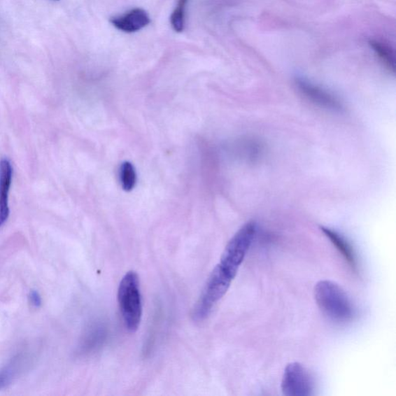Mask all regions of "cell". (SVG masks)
Wrapping results in <instances>:
<instances>
[{
    "instance_id": "1",
    "label": "cell",
    "mask_w": 396,
    "mask_h": 396,
    "mask_svg": "<svg viewBox=\"0 0 396 396\" xmlns=\"http://www.w3.org/2000/svg\"><path fill=\"white\" fill-rule=\"evenodd\" d=\"M256 230V223L248 222L227 244L219 263L208 278L194 308L195 320L202 321L208 318L215 306L226 295L250 248Z\"/></svg>"
},
{
    "instance_id": "2",
    "label": "cell",
    "mask_w": 396,
    "mask_h": 396,
    "mask_svg": "<svg viewBox=\"0 0 396 396\" xmlns=\"http://www.w3.org/2000/svg\"><path fill=\"white\" fill-rule=\"evenodd\" d=\"M314 298L323 313L337 323H347L354 318L355 311L349 297L337 283L322 281L314 288Z\"/></svg>"
},
{
    "instance_id": "3",
    "label": "cell",
    "mask_w": 396,
    "mask_h": 396,
    "mask_svg": "<svg viewBox=\"0 0 396 396\" xmlns=\"http://www.w3.org/2000/svg\"><path fill=\"white\" fill-rule=\"evenodd\" d=\"M118 302L125 326L135 332L141 325L143 305L139 276L130 271L123 276L118 290Z\"/></svg>"
},
{
    "instance_id": "4",
    "label": "cell",
    "mask_w": 396,
    "mask_h": 396,
    "mask_svg": "<svg viewBox=\"0 0 396 396\" xmlns=\"http://www.w3.org/2000/svg\"><path fill=\"white\" fill-rule=\"evenodd\" d=\"M281 390L287 396H310L313 394L314 381L303 365L292 362L284 371Z\"/></svg>"
},
{
    "instance_id": "5",
    "label": "cell",
    "mask_w": 396,
    "mask_h": 396,
    "mask_svg": "<svg viewBox=\"0 0 396 396\" xmlns=\"http://www.w3.org/2000/svg\"><path fill=\"white\" fill-rule=\"evenodd\" d=\"M111 24L119 31L125 33H135L142 30L150 23L148 13L141 8H135L110 20Z\"/></svg>"
},
{
    "instance_id": "6",
    "label": "cell",
    "mask_w": 396,
    "mask_h": 396,
    "mask_svg": "<svg viewBox=\"0 0 396 396\" xmlns=\"http://www.w3.org/2000/svg\"><path fill=\"white\" fill-rule=\"evenodd\" d=\"M13 178V168L8 160L0 162V227L7 221L10 215L9 193Z\"/></svg>"
},
{
    "instance_id": "7",
    "label": "cell",
    "mask_w": 396,
    "mask_h": 396,
    "mask_svg": "<svg viewBox=\"0 0 396 396\" xmlns=\"http://www.w3.org/2000/svg\"><path fill=\"white\" fill-rule=\"evenodd\" d=\"M297 85L300 90L313 101H316L317 104L333 108L340 107L339 102H337L332 95L319 89L317 86H314L303 79H299L297 80Z\"/></svg>"
},
{
    "instance_id": "8",
    "label": "cell",
    "mask_w": 396,
    "mask_h": 396,
    "mask_svg": "<svg viewBox=\"0 0 396 396\" xmlns=\"http://www.w3.org/2000/svg\"><path fill=\"white\" fill-rule=\"evenodd\" d=\"M320 229L323 233H324L325 236L331 240L334 246L339 249V251L342 254L344 259H346L350 264L351 267L355 269L357 267L355 255L353 249H352L346 239L343 238L340 234L328 228H325V227H321Z\"/></svg>"
},
{
    "instance_id": "9",
    "label": "cell",
    "mask_w": 396,
    "mask_h": 396,
    "mask_svg": "<svg viewBox=\"0 0 396 396\" xmlns=\"http://www.w3.org/2000/svg\"><path fill=\"white\" fill-rule=\"evenodd\" d=\"M106 337V327L104 324L97 323L93 325L85 334L82 348L90 352L101 346Z\"/></svg>"
},
{
    "instance_id": "10",
    "label": "cell",
    "mask_w": 396,
    "mask_h": 396,
    "mask_svg": "<svg viewBox=\"0 0 396 396\" xmlns=\"http://www.w3.org/2000/svg\"><path fill=\"white\" fill-rule=\"evenodd\" d=\"M120 181L125 192H131L136 185L137 175L134 166L128 161L122 164L120 169Z\"/></svg>"
},
{
    "instance_id": "11",
    "label": "cell",
    "mask_w": 396,
    "mask_h": 396,
    "mask_svg": "<svg viewBox=\"0 0 396 396\" xmlns=\"http://www.w3.org/2000/svg\"><path fill=\"white\" fill-rule=\"evenodd\" d=\"M21 356L13 358L12 360L5 365L0 371V390L9 385L11 381L17 376L22 365Z\"/></svg>"
},
{
    "instance_id": "12",
    "label": "cell",
    "mask_w": 396,
    "mask_h": 396,
    "mask_svg": "<svg viewBox=\"0 0 396 396\" xmlns=\"http://www.w3.org/2000/svg\"><path fill=\"white\" fill-rule=\"evenodd\" d=\"M369 45L386 66L395 72V56L390 48L385 45L384 43L376 40L370 41Z\"/></svg>"
},
{
    "instance_id": "13",
    "label": "cell",
    "mask_w": 396,
    "mask_h": 396,
    "mask_svg": "<svg viewBox=\"0 0 396 396\" xmlns=\"http://www.w3.org/2000/svg\"><path fill=\"white\" fill-rule=\"evenodd\" d=\"M188 0H178V3L171 17V24L176 32L181 33L185 30V14Z\"/></svg>"
},
{
    "instance_id": "14",
    "label": "cell",
    "mask_w": 396,
    "mask_h": 396,
    "mask_svg": "<svg viewBox=\"0 0 396 396\" xmlns=\"http://www.w3.org/2000/svg\"><path fill=\"white\" fill-rule=\"evenodd\" d=\"M29 302L34 307H40L42 304V299L40 293L36 290H31L29 295Z\"/></svg>"
}]
</instances>
